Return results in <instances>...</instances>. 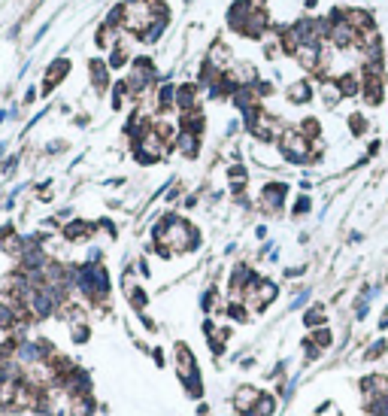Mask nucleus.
Here are the masks:
<instances>
[{"label":"nucleus","mask_w":388,"mask_h":416,"mask_svg":"<svg viewBox=\"0 0 388 416\" xmlns=\"http://www.w3.org/2000/svg\"><path fill=\"white\" fill-rule=\"evenodd\" d=\"M279 155L289 164H306V161H310V143L301 137V131H282Z\"/></svg>","instance_id":"1"},{"label":"nucleus","mask_w":388,"mask_h":416,"mask_svg":"<svg viewBox=\"0 0 388 416\" xmlns=\"http://www.w3.org/2000/svg\"><path fill=\"white\" fill-rule=\"evenodd\" d=\"M285 195H289V186H285V183H267L264 188H261V207L270 210V213H276L285 204Z\"/></svg>","instance_id":"2"},{"label":"nucleus","mask_w":388,"mask_h":416,"mask_svg":"<svg viewBox=\"0 0 388 416\" xmlns=\"http://www.w3.org/2000/svg\"><path fill=\"white\" fill-rule=\"evenodd\" d=\"M173 356H176V370H179V380H185L191 374H198V358H194L191 353V346L188 343H176L173 346Z\"/></svg>","instance_id":"3"},{"label":"nucleus","mask_w":388,"mask_h":416,"mask_svg":"<svg viewBox=\"0 0 388 416\" xmlns=\"http://www.w3.org/2000/svg\"><path fill=\"white\" fill-rule=\"evenodd\" d=\"M330 40H334L337 49H349V46H358V31L349 25V21H337L330 25Z\"/></svg>","instance_id":"4"},{"label":"nucleus","mask_w":388,"mask_h":416,"mask_svg":"<svg viewBox=\"0 0 388 416\" xmlns=\"http://www.w3.org/2000/svg\"><path fill=\"white\" fill-rule=\"evenodd\" d=\"M70 73V61L67 58H58V61H52L49 64V70H45V80H43V95H49L55 85L64 82V76Z\"/></svg>","instance_id":"5"},{"label":"nucleus","mask_w":388,"mask_h":416,"mask_svg":"<svg viewBox=\"0 0 388 416\" xmlns=\"http://www.w3.org/2000/svg\"><path fill=\"white\" fill-rule=\"evenodd\" d=\"M255 401H258V389L255 386H239L231 404H234V410L243 416V413H252L255 410Z\"/></svg>","instance_id":"6"},{"label":"nucleus","mask_w":388,"mask_h":416,"mask_svg":"<svg viewBox=\"0 0 388 416\" xmlns=\"http://www.w3.org/2000/svg\"><path fill=\"white\" fill-rule=\"evenodd\" d=\"M203 128H207V119H203L200 110L182 112V119H179V131H182V134H194V137H200Z\"/></svg>","instance_id":"7"},{"label":"nucleus","mask_w":388,"mask_h":416,"mask_svg":"<svg viewBox=\"0 0 388 416\" xmlns=\"http://www.w3.org/2000/svg\"><path fill=\"white\" fill-rule=\"evenodd\" d=\"M198 92H200V85H191V82L176 88V107H179V112L200 110V107H198Z\"/></svg>","instance_id":"8"},{"label":"nucleus","mask_w":388,"mask_h":416,"mask_svg":"<svg viewBox=\"0 0 388 416\" xmlns=\"http://www.w3.org/2000/svg\"><path fill=\"white\" fill-rule=\"evenodd\" d=\"M88 70H91V82H95V88L100 95L109 88V64L100 61V58H91L88 61Z\"/></svg>","instance_id":"9"},{"label":"nucleus","mask_w":388,"mask_h":416,"mask_svg":"<svg viewBox=\"0 0 388 416\" xmlns=\"http://www.w3.org/2000/svg\"><path fill=\"white\" fill-rule=\"evenodd\" d=\"M91 231H95V225L91 222H82V219H73L70 225H64V240H70V243H79V240H88L91 238Z\"/></svg>","instance_id":"10"},{"label":"nucleus","mask_w":388,"mask_h":416,"mask_svg":"<svg viewBox=\"0 0 388 416\" xmlns=\"http://www.w3.org/2000/svg\"><path fill=\"white\" fill-rule=\"evenodd\" d=\"M95 407H97L95 395H79V398H70L67 416H95Z\"/></svg>","instance_id":"11"},{"label":"nucleus","mask_w":388,"mask_h":416,"mask_svg":"<svg viewBox=\"0 0 388 416\" xmlns=\"http://www.w3.org/2000/svg\"><path fill=\"white\" fill-rule=\"evenodd\" d=\"M346 21H349V25L355 28L358 33H373V18H370L367 9H349V13H346Z\"/></svg>","instance_id":"12"},{"label":"nucleus","mask_w":388,"mask_h":416,"mask_svg":"<svg viewBox=\"0 0 388 416\" xmlns=\"http://www.w3.org/2000/svg\"><path fill=\"white\" fill-rule=\"evenodd\" d=\"M337 88H340V95L343 97H355L361 95V76L358 73H343V76H337Z\"/></svg>","instance_id":"13"},{"label":"nucleus","mask_w":388,"mask_h":416,"mask_svg":"<svg viewBox=\"0 0 388 416\" xmlns=\"http://www.w3.org/2000/svg\"><path fill=\"white\" fill-rule=\"evenodd\" d=\"M176 149L185 155V159H198L200 152V137H194V134H176Z\"/></svg>","instance_id":"14"},{"label":"nucleus","mask_w":388,"mask_h":416,"mask_svg":"<svg viewBox=\"0 0 388 416\" xmlns=\"http://www.w3.org/2000/svg\"><path fill=\"white\" fill-rule=\"evenodd\" d=\"M285 97H289V104H294V107L310 104V100H313V88H310V82H294L289 92H285Z\"/></svg>","instance_id":"15"},{"label":"nucleus","mask_w":388,"mask_h":416,"mask_svg":"<svg viewBox=\"0 0 388 416\" xmlns=\"http://www.w3.org/2000/svg\"><path fill=\"white\" fill-rule=\"evenodd\" d=\"M170 107H176V85H161L158 95H155V110L167 112Z\"/></svg>","instance_id":"16"},{"label":"nucleus","mask_w":388,"mask_h":416,"mask_svg":"<svg viewBox=\"0 0 388 416\" xmlns=\"http://www.w3.org/2000/svg\"><path fill=\"white\" fill-rule=\"evenodd\" d=\"M328 322V307L325 304H316L303 313V325L306 329H318V325H325Z\"/></svg>","instance_id":"17"},{"label":"nucleus","mask_w":388,"mask_h":416,"mask_svg":"<svg viewBox=\"0 0 388 416\" xmlns=\"http://www.w3.org/2000/svg\"><path fill=\"white\" fill-rule=\"evenodd\" d=\"M273 410H276V392H258L255 413L258 416H273Z\"/></svg>","instance_id":"18"},{"label":"nucleus","mask_w":388,"mask_h":416,"mask_svg":"<svg viewBox=\"0 0 388 416\" xmlns=\"http://www.w3.org/2000/svg\"><path fill=\"white\" fill-rule=\"evenodd\" d=\"M18 325V316H16V310L6 304V301H0V331H13Z\"/></svg>","instance_id":"19"},{"label":"nucleus","mask_w":388,"mask_h":416,"mask_svg":"<svg viewBox=\"0 0 388 416\" xmlns=\"http://www.w3.org/2000/svg\"><path fill=\"white\" fill-rule=\"evenodd\" d=\"M298 131H301V137H303L306 143H310V140H318V137H322V125H318V119H313V116H310V119H303Z\"/></svg>","instance_id":"20"},{"label":"nucleus","mask_w":388,"mask_h":416,"mask_svg":"<svg viewBox=\"0 0 388 416\" xmlns=\"http://www.w3.org/2000/svg\"><path fill=\"white\" fill-rule=\"evenodd\" d=\"M128 301H131V307H134L136 313H143V307L149 304V298H146V292H143L140 286H128Z\"/></svg>","instance_id":"21"},{"label":"nucleus","mask_w":388,"mask_h":416,"mask_svg":"<svg viewBox=\"0 0 388 416\" xmlns=\"http://www.w3.org/2000/svg\"><path fill=\"white\" fill-rule=\"evenodd\" d=\"M364 407H367L370 416H388V398H385V395L367 398V401H364Z\"/></svg>","instance_id":"22"},{"label":"nucleus","mask_w":388,"mask_h":416,"mask_svg":"<svg viewBox=\"0 0 388 416\" xmlns=\"http://www.w3.org/2000/svg\"><path fill=\"white\" fill-rule=\"evenodd\" d=\"M322 100H325V107H337L340 100H343V95H340L337 82H325V88H322Z\"/></svg>","instance_id":"23"},{"label":"nucleus","mask_w":388,"mask_h":416,"mask_svg":"<svg viewBox=\"0 0 388 416\" xmlns=\"http://www.w3.org/2000/svg\"><path fill=\"white\" fill-rule=\"evenodd\" d=\"M107 64H109V70H119V67L128 64V52H124V46H112Z\"/></svg>","instance_id":"24"},{"label":"nucleus","mask_w":388,"mask_h":416,"mask_svg":"<svg viewBox=\"0 0 388 416\" xmlns=\"http://www.w3.org/2000/svg\"><path fill=\"white\" fill-rule=\"evenodd\" d=\"M227 316L237 319V322H246L249 319V307L243 304V301H231V304H227Z\"/></svg>","instance_id":"25"},{"label":"nucleus","mask_w":388,"mask_h":416,"mask_svg":"<svg viewBox=\"0 0 388 416\" xmlns=\"http://www.w3.org/2000/svg\"><path fill=\"white\" fill-rule=\"evenodd\" d=\"M310 341H313V343L318 346V350H328V346H330V343H334V334H330L328 329H316V331H313V337H310Z\"/></svg>","instance_id":"26"},{"label":"nucleus","mask_w":388,"mask_h":416,"mask_svg":"<svg viewBox=\"0 0 388 416\" xmlns=\"http://www.w3.org/2000/svg\"><path fill=\"white\" fill-rule=\"evenodd\" d=\"M70 329H73V343H85L88 337H91V329L85 325V319H79V322H70Z\"/></svg>","instance_id":"27"},{"label":"nucleus","mask_w":388,"mask_h":416,"mask_svg":"<svg viewBox=\"0 0 388 416\" xmlns=\"http://www.w3.org/2000/svg\"><path fill=\"white\" fill-rule=\"evenodd\" d=\"M349 128H352V134H364V131H367V119H364L361 112H352V116H349Z\"/></svg>","instance_id":"28"},{"label":"nucleus","mask_w":388,"mask_h":416,"mask_svg":"<svg viewBox=\"0 0 388 416\" xmlns=\"http://www.w3.org/2000/svg\"><path fill=\"white\" fill-rule=\"evenodd\" d=\"M385 346H388L385 341H376V343L370 346V350L364 353V358H367V362H376V358H382V356H385Z\"/></svg>","instance_id":"29"},{"label":"nucleus","mask_w":388,"mask_h":416,"mask_svg":"<svg viewBox=\"0 0 388 416\" xmlns=\"http://www.w3.org/2000/svg\"><path fill=\"white\" fill-rule=\"evenodd\" d=\"M310 210H313V201L310 198H298V204H294V216H306Z\"/></svg>","instance_id":"30"},{"label":"nucleus","mask_w":388,"mask_h":416,"mask_svg":"<svg viewBox=\"0 0 388 416\" xmlns=\"http://www.w3.org/2000/svg\"><path fill=\"white\" fill-rule=\"evenodd\" d=\"M301 346H303V353H306V358H310V362H313V358H318V353H322V350H318V346L310 341V337H306V341H303Z\"/></svg>","instance_id":"31"},{"label":"nucleus","mask_w":388,"mask_h":416,"mask_svg":"<svg viewBox=\"0 0 388 416\" xmlns=\"http://www.w3.org/2000/svg\"><path fill=\"white\" fill-rule=\"evenodd\" d=\"M152 358H155L158 365H164V353H161V350H152Z\"/></svg>","instance_id":"32"},{"label":"nucleus","mask_w":388,"mask_h":416,"mask_svg":"<svg viewBox=\"0 0 388 416\" xmlns=\"http://www.w3.org/2000/svg\"><path fill=\"white\" fill-rule=\"evenodd\" d=\"M379 329H388V310L382 313V319H379Z\"/></svg>","instance_id":"33"},{"label":"nucleus","mask_w":388,"mask_h":416,"mask_svg":"<svg viewBox=\"0 0 388 416\" xmlns=\"http://www.w3.org/2000/svg\"><path fill=\"white\" fill-rule=\"evenodd\" d=\"M243 416H258V413H255V410H252V413H243Z\"/></svg>","instance_id":"34"},{"label":"nucleus","mask_w":388,"mask_h":416,"mask_svg":"<svg viewBox=\"0 0 388 416\" xmlns=\"http://www.w3.org/2000/svg\"><path fill=\"white\" fill-rule=\"evenodd\" d=\"M128 4H140V0H128Z\"/></svg>","instance_id":"35"},{"label":"nucleus","mask_w":388,"mask_h":416,"mask_svg":"<svg viewBox=\"0 0 388 416\" xmlns=\"http://www.w3.org/2000/svg\"><path fill=\"white\" fill-rule=\"evenodd\" d=\"M364 416H370V413H364Z\"/></svg>","instance_id":"36"}]
</instances>
